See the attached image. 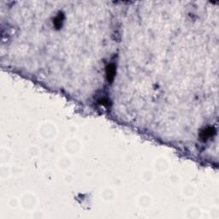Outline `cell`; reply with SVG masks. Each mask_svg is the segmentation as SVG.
I'll return each mask as SVG.
<instances>
[{"instance_id": "obj_1", "label": "cell", "mask_w": 219, "mask_h": 219, "mask_svg": "<svg viewBox=\"0 0 219 219\" xmlns=\"http://www.w3.org/2000/svg\"><path fill=\"white\" fill-rule=\"evenodd\" d=\"M107 78L109 83L111 82L114 80L115 77V74H116V69H115V65L114 64H111L107 67Z\"/></svg>"}, {"instance_id": "obj_2", "label": "cell", "mask_w": 219, "mask_h": 219, "mask_svg": "<svg viewBox=\"0 0 219 219\" xmlns=\"http://www.w3.org/2000/svg\"><path fill=\"white\" fill-rule=\"evenodd\" d=\"M213 133H214V129L212 127H208V128L205 129L204 131L202 132L201 137L205 139V140H206V139H208L211 136H212L213 135Z\"/></svg>"}]
</instances>
